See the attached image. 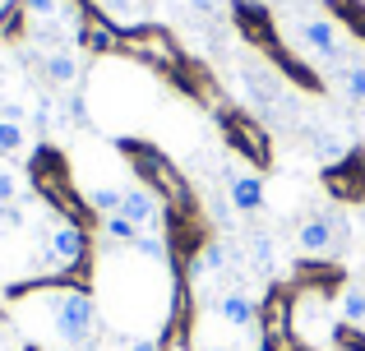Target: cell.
<instances>
[{
    "label": "cell",
    "instance_id": "obj_1",
    "mask_svg": "<svg viewBox=\"0 0 365 351\" xmlns=\"http://www.w3.org/2000/svg\"><path fill=\"white\" fill-rule=\"evenodd\" d=\"M42 310H46V324H51V333L61 337V347H93L102 319H98V300H93L83 287L42 291Z\"/></svg>",
    "mask_w": 365,
    "mask_h": 351
},
{
    "label": "cell",
    "instance_id": "obj_2",
    "mask_svg": "<svg viewBox=\"0 0 365 351\" xmlns=\"http://www.w3.org/2000/svg\"><path fill=\"white\" fill-rule=\"evenodd\" d=\"M287 37H292L296 51L314 56L319 65H342V56H347V46H342V28L333 23V19L324 14H301L287 23Z\"/></svg>",
    "mask_w": 365,
    "mask_h": 351
},
{
    "label": "cell",
    "instance_id": "obj_3",
    "mask_svg": "<svg viewBox=\"0 0 365 351\" xmlns=\"http://www.w3.org/2000/svg\"><path fill=\"white\" fill-rule=\"evenodd\" d=\"M37 236H46V263L51 268H74V263H83L88 259V236H83V226H74V222H61V226H37Z\"/></svg>",
    "mask_w": 365,
    "mask_h": 351
},
{
    "label": "cell",
    "instance_id": "obj_4",
    "mask_svg": "<svg viewBox=\"0 0 365 351\" xmlns=\"http://www.w3.org/2000/svg\"><path fill=\"white\" fill-rule=\"evenodd\" d=\"M79 79H83V61H79L74 46L42 56V83L46 88H79Z\"/></svg>",
    "mask_w": 365,
    "mask_h": 351
},
{
    "label": "cell",
    "instance_id": "obj_5",
    "mask_svg": "<svg viewBox=\"0 0 365 351\" xmlns=\"http://www.w3.org/2000/svg\"><path fill=\"white\" fill-rule=\"evenodd\" d=\"M217 319H222L227 328H241V333H250V328H255V319H259V310H255V300H250L241 287H232V291H222V296H217Z\"/></svg>",
    "mask_w": 365,
    "mask_h": 351
},
{
    "label": "cell",
    "instance_id": "obj_6",
    "mask_svg": "<svg viewBox=\"0 0 365 351\" xmlns=\"http://www.w3.org/2000/svg\"><path fill=\"white\" fill-rule=\"evenodd\" d=\"M158 213H162V199L153 194V189H143V185L125 189V199H120V217H130L134 226H143V231H148V226L158 222Z\"/></svg>",
    "mask_w": 365,
    "mask_h": 351
},
{
    "label": "cell",
    "instance_id": "obj_7",
    "mask_svg": "<svg viewBox=\"0 0 365 351\" xmlns=\"http://www.w3.org/2000/svg\"><path fill=\"white\" fill-rule=\"evenodd\" d=\"M227 199H232L236 213H259V208H264V180L250 176V172L227 176Z\"/></svg>",
    "mask_w": 365,
    "mask_h": 351
},
{
    "label": "cell",
    "instance_id": "obj_8",
    "mask_svg": "<svg viewBox=\"0 0 365 351\" xmlns=\"http://www.w3.org/2000/svg\"><path fill=\"white\" fill-rule=\"evenodd\" d=\"M296 245L305 254H329L333 250V226H329V213H310L301 226H296Z\"/></svg>",
    "mask_w": 365,
    "mask_h": 351
},
{
    "label": "cell",
    "instance_id": "obj_9",
    "mask_svg": "<svg viewBox=\"0 0 365 351\" xmlns=\"http://www.w3.org/2000/svg\"><path fill=\"white\" fill-rule=\"evenodd\" d=\"M333 83L347 102H365V61H342L333 65Z\"/></svg>",
    "mask_w": 365,
    "mask_h": 351
},
{
    "label": "cell",
    "instance_id": "obj_10",
    "mask_svg": "<svg viewBox=\"0 0 365 351\" xmlns=\"http://www.w3.org/2000/svg\"><path fill=\"white\" fill-rule=\"evenodd\" d=\"M24 14L28 23H74L65 0H24Z\"/></svg>",
    "mask_w": 365,
    "mask_h": 351
},
{
    "label": "cell",
    "instance_id": "obj_11",
    "mask_svg": "<svg viewBox=\"0 0 365 351\" xmlns=\"http://www.w3.org/2000/svg\"><path fill=\"white\" fill-rule=\"evenodd\" d=\"M314 157H319L324 167H342L351 157L347 135H319V139H314Z\"/></svg>",
    "mask_w": 365,
    "mask_h": 351
},
{
    "label": "cell",
    "instance_id": "obj_12",
    "mask_svg": "<svg viewBox=\"0 0 365 351\" xmlns=\"http://www.w3.org/2000/svg\"><path fill=\"white\" fill-rule=\"evenodd\" d=\"M232 135L241 139V148L255 157V162H268V153H273V148H268V135H259L250 120H232Z\"/></svg>",
    "mask_w": 365,
    "mask_h": 351
},
{
    "label": "cell",
    "instance_id": "obj_13",
    "mask_svg": "<svg viewBox=\"0 0 365 351\" xmlns=\"http://www.w3.org/2000/svg\"><path fill=\"white\" fill-rule=\"evenodd\" d=\"M139 231H143V226H134L130 217H120V213L102 217V236H107V241H116V245H134V241H139Z\"/></svg>",
    "mask_w": 365,
    "mask_h": 351
},
{
    "label": "cell",
    "instance_id": "obj_14",
    "mask_svg": "<svg viewBox=\"0 0 365 351\" xmlns=\"http://www.w3.org/2000/svg\"><path fill=\"white\" fill-rule=\"evenodd\" d=\"M120 199H125V189H116V185H93L88 189V208H93V213H102V217L120 213Z\"/></svg>",
    "mask_w": 365,
    "mask_h": 351
},
{
    "label": "cell",
    "instance_id": "obj_15",
    "mask_svg": "<svg viewBox=\"0 0 365 351\" xmlns=\"http://www.w3.org/2000/svg\"><path fill=\"white\" fill-rule=\"evenodd\" d=\"M28 148V130L19 120H0V157H19Z\"/></svg>",
    "mask_w": 365,
    "mask_h": 351
},
{
    "label": "cell",
    "instance_id": "obj_16",
    "mask_svg": "<svg viewBox=\"0 0 365 351\" xmlns=\"http://www.w3.org/2000/svg\"><path fill=\"white\" fill-rule=\"evenodd\" d=\"M65 120H70L74 130H93V111H88V93L74 88L70 98H65Z\"/></svg>",
    "mask_w": 365,
    "mask_h": 351
},
{
    "label": "cell",
    "instance_id": "obj_17",
    "mask_svg": "<svg viewBox=\"0 0 365 351\" xmlns=\"http://www.w3.org/2000/svg\"><path fill=\"white\" fill-rule=\"evenodd\" d=\"M98 5H102V14H107L116 28L139 23V5H134V0H98Z\"/></svg>",
    "mask_w": 365,
    "mask_h": 351
},
{
    "label": "cell",
    "instance_id": "obj_18",
    "mask_svg": "<svg viewBox=\"0 0 365 351\" xmlns=\"http://www.w3.org/2000/svg\"><path fill=\"white\" fill-rule=\"evenodd\" d=\"M130 250L139 254V259H148V263H167V241H162L158 231H153V236H148V231H139V241H134Z\"/></svg>",
    "mask_w": 365,
    "mask_h": 351
},
{
    "label": "cell",
    "instance_id": "obj_19",
    "mask_svg": "<svg viewBox=\"0 0 365 351\" xmlns=\"http://www.w3.org/2000/svg\"><path fill=\"white\" fill-rule=\"evenodd\" d=\"M222 263H227L222 245H204V250H199V259L190 263V278H204V273H222Z\"/></svg>",
    "mask_w": 365,
    "mask_h": 351
},
{
    "label": "cell",
    "instance_id": "obj_20",
    "mask_svg": "<svg viewBox=\"0 0 365 351\" xmlns=\"http://www.w3.org/2000/svg\"><path fill=\"white\" fill-rule=\"evenodd\" d=\"M338 315L347 319V324H365V291H361V287H347V291H342Z\"/></svg>",
    "mask_w": 365,
    "mask_h": 351
},
{
    "label": "cell",
    "instance_id": "obj_21",
    "mask_svg": "<svg viewBox=\"0 0 365 351\" xmlns=\"http://www.w3.org/2000/svg\"><path fill=\"white\" fill-rule=\"evenodd\" d=\"M273 236L268 231H250V259L259 263V268H273Z\"/></svg>",
    "mask_w": 365,
    "mask_h": 351
},
{
    "label": "cell",
    "instance_id": "obj_22",
    "mask_svg": "<svg viewBox=\"0 0 365 351\" xmlns=\"http://www.w3.org/2000/svg\"><path fill=\"white\" fill-rule=\"evenodd\" d=\"M79 46H88V51H107V46H116V37H111L107 23H88L79 33Z\"/></svg>",
    "mask_w": 365,
    "mask_h": 351
},
{
    "label": "cell",
    "instance_id": "obj_23",
    "mask_svg": "<svg viewBox=\"0 0 365 351\" xmlns=\"http://www.w3.org/2000/svg\"><path fill=\"white\" fill-rule=\"evenodd\" d=\"M19 199H24V176L0 167V204H19Z\"/></svg>",
    "mask_w": 365,
    "mask_h": 351
},
{
    "label": "cell",
    "instance_id": "obj_24",
    "mask_svg": "<svg viewBox=\"0 0 365 351\" xmlns=\"http://www.w3.org/2000/svg\"><path fill=\"white\" fill-rule=\"evenodd\" d=\"M28 226V213H24V204H0V231H24Z\"/></svg>",
    "mask_w": 365,
    "mask_h": 351
},
{
    "label": "cell",
    "instance_id": "obj_25",
    "mask_svg": "<svg viewBox=\"0 0 365 351\" xmlns=\"http://www.w3.org/2000/svg\"><path fill=\"white\" fill-rule=\"evenodd\" d=\"M51 120H56V98H37L33 102V125H37V135H46V130H51Z\"/></svg>",
    "mask_w": 365,
    "mask_h": 351
},
{
    "label": "cell",
    "instance_id": "obj_26",
    "mask_svg": "<svg viewBox=\"0 0 365 351\" xmlns=\"http://www.w3.org/2000/svg\"><path fill=\"white\" fill-rule=\"evenodd\" d=\"M24 116L28 111L19 107V102H0V120H19V125H24Z\"/></svg>",
    "mask_w": 365,
    "mask_h": 351
},
{
    "label": "cell",
    "instance_id": "obj_27",
    "mask_svg": "<svg viewBox=\"0 0 365 351\" xmlns=\"http://www.w3.org/2000/svg\"><path fill=\"white\" fill-rule=\"evenodd\" d=\"M130 351H162V342H158V337H134Z\"/></svg>",
    "mask_w": 365,
    "mask_h": 351
},
{
    "label": "cell",
    "instance_id": "obj_28",
    "mask_svg": "<svg viewBox=\"0 0 365 351\" xmlns=\"http://www.w3.org/2000/svg\"><path fill=\"white\" fill-rule=\"evenodd\" d=\"M190 5H195L199 14H217V5H213V0H190Z\"/></svg>",
    "mask_w": 365,
    "mask_h": 351
},
{
    "label": "cell",
    "instance_id": "obj_29",
    "mask_svg": "<svg viewBox=\"0 0 365 351\" xmlns=\"http://www.w3.org/2000/svg\"><path fill=\"white\" fill-rule=\"evenodd\" d=\"M65 351H93V347H65Z\"/></svg>",
    "mask_w": 365,
    "mask_h": 351
},
{
    "label": "cell",
    "instance_id": "obj_30",
    "mask_svg": "<svg viewBox=\"0 0 365 351\" xmlns=\"http://www.w3.org/2000/svg\"><path fill=\"white\" fill-rule=\"evenodd\" d=\"M208 351H232V347H208Z\"/></svg>",
    "mask_w": 365,
    "mask_h": 351
},
{
    "label": "cell",
    "instance_id": "obj_31",
    "mask_svg": "<svg viewBox=\"0 0 365 351\" xmlns=\"http://www.w3.org/2000/svg\"><path fill=\"white\" fill-rule=\"evenodd\" d=\"M0 5H5V0H0Z\"/></svg>",
    "mask_w": 365,
    "mask_h": 351
}]
</instances>
